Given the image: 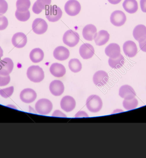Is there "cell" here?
<instances>
[{"mask_svg": "<svg viewBox=\"0 0 146 158\" xmlns=\"http://www.w3.org/2000/svg\"><path fill=\"white\" fill-rule=\"evenodd\" d=\"M52 102L47 99L39 100L35 104V110L38 114L42 115L49 114L52 110Z\"/></svg>", "mask_w": 146, "mask_h": 158, "instance_id": "cell-3", "label": "cell"}, {"mask_svg": "<svg viewBox=\"0 0 146 158\" xmlns=\"http://www.w3.org/2000/svg\"><path fill=\"white\" fill-rule=\"evenodd\" d=\"M63 40L64 44L70 48H73L76 46L79 42V35L73 30H67L63 36Z\"/></svg>", "mask_w": 146, "mask_h": 158, "instance_id": "cell-4", "label": "cell"}, {"mask_svg": "<svg viewBox=\"0 0 146 158\" xmlns=\"http://www.w3.org/2000/svg\"><path fill=\"white\" fill-rule=\"evenodd\" d=\"M88 117V115L87 114L85 111H79L75 115V118H79V117Z\"/></svg>", "mask_w": 146, "mask_h": 158, "instance_id": "cell-39", "label": "cell"}, {"mask_svg": "<svg viewBox=\"0 0 146 158\" xmlns=\"http://www.w3.org/2000/svg\"><path fill=\"white\" fill-rule=\"evenodd\" d=\"M97 33V28L92 24H88L84 27L82 30V35L84 39L88 41H92L94 35Z\"/></svg>", "mask_w": 146, "mask_h": 158, "instance_id": "cell-21", "label": "cell"}, {"mask_svg": "<svg viewBox=\"0 0 146 158\" xmlns=\"http://www.w3.org/2000/svg\"><path fill=\"white\" fill-rule=\"evenodd\" d=\"M10 81V77L9 75L6 76L0 75V86H4L9 84Z\"/></svg>", "mask_w": 146, "mask_h": 158, "instance_id": "cell-35", "label": "cell"}, {"mask_svg": "<svg viewBox=\"0 0 146 158\" xmlns=\"http://www.w3.org/2000/svg\"><path fill=\"white\" fill-rule=\"evenodd\" d=\"M14 91V87L10 86L3 89H0V95L5 98H7L12 96Z\"/></svg>", "mask_w": 146, "mask_h": 158, "instance_id": "cell-31", "label": "cell"}, {"mask_svg": "<svg viewBox=\"0 0 146 158\" xmlns=\"http://www.w3.org/2000/svg\"><path fill=\"white\" fill-rule=\"evenodd\" d=\"M52 116L55 117H67L66 115L59 110H56L54 112Z\"/></svg>", "mask_w": 146, "mask_h": 158, "instance_id": "cell-38", "label": "cell"}, {"mask_svg": "<svg viewBox=\"0 0 146 158\" xmlns=\"http://www.w3.org/2000/svg\"><path fill=\"white\" fill-rule=\"evenodd\" d=\"M140 48L142 51L146 52V37L141 41H139Z\"/></svg>", "mask_w": 146, "mask_h": 158, "instance_id": "cell-37", "label": "cell"}, {"mask_svg": "<svg viewBox=\"0 0 146 158\" xmlns=\"http://www.w3.org/2000/svg\"><path fill=\"white\" fill-rule=\"evenodd\" d=\"M105 53L109 58L115 59L121 54V49L119 45L116 43H111L105 49Z\"/></svg>", "mask_w": 146, "mask_h": 158, "instance_id": "cell-20", "label": "cell"}, {"mask_svg": "<svg viewBox=\"0 0 146 158\" xmlns=\"http://www.w3.org/2000/svg\"><path fill=\"white\" fill-rule=\"evenodd\" d=\"M86 106L89 111L92 113L98 112L102 108V100L97 95H91L87 99Z\"/></svg>", "mask_w": 146, "mask_h": 158, "instance_id": "cell-2", "label": "cell"}, {"mask_svg": "<svg viewBox=\"0 0 146 158\" xmlns=\"http://www.w3.org/2000/svg\"><path fill=\"white\" fill-rule=\"evenodd\" d=\"M3 55V52L2 49L1 47H0V59L2 58Z\"/></svg>", "mask_w": 146, "mask_h": 158, "instance_id": "cell-42", "label": "cell"}, {"mask_svg": "<svg viewBox=\"0 0 146 158\" xmlns=\"http://www.w3.org/2000/svg\"><path fill=\"white\" fill-rule=\"evenodd\" d=\"M30 59L34 63H38L43 60L44 58V52L39 48L33 49L30 53Z\"/></svg>", "mask_w": 146, "mask_h": 158, "instance_id": "cell-25", "label": "cell"}, {"mask_svg": "<svg viewBox=\"0 0 146 158\" xmlns=\"http://www.w3.org/2000/svg\"><path fill=\"white\" fill-rule=\"evenodd\" d=\"M17 10L23 12L28 10L30 6V0H17L16 2Z\"/></svg>", "mask_w": 146, "mask_h": 158, "instance_id": "cell-28", "label": "cell"}, {"mask_svg": "<svg viewBox=\"0 0 146 158\" xmlns=\"http://www.w3.org/2000/svg\"><path fill=\"white\" fill-rule=\"evenodd\" d=\"M140 6L141 11L146 13V0H140Z\"/></svg>", "mask_w": 146, "mask_h": 158, "instance_id": "cell-40", "label": "cell"}, {"mask_svg": "<svg viewBox=\"0 0 146 158\" xmlns=\"http://www.w3.org/2000/svg\"><path fill=\"white\" fill-rule=\"evenodd\" d=\"M123 7L127 12L131 14L136 12L138 9V5L136 0H124Z\"/></svg>", "mask_w": 146, "mask_h": 158, "instance_id": "cell-24", "label": "cell"}, {"mask_svg": "<svg viewBox=\"0 0 146 158\" xmlns=\"http://www.w3.org/2000/svg\"><path fill=\"white\" fill-rule=\"evenodd\" d=\"M69 55L70 52L68 49L63 46H59L54 50V57L58 60H65L68 59Z\"/></svg>", "mask_w": 146, "mask_h": 158, "instance_id": "cell-18", "label": "cell"}, {"mask_svg": "<svg viewBox=\"0 0 146 158\" xmlns=\"http://www.w3.org/2000/svg\"><path fill=\"white\" fill-rule=\"evenodd\" d=\"M138 102L136 98H133L131 99H124L123 102L124 108L128 110L136 109L138 106Z\"/></svg>", "mask_w": 146, "mask_h": 158, "instance_id": "cell-29", "label": "cell"}, {"mask_svg": "<svg viewBox=\"0 0 146 158\" xmlns=\"http://www.w3.org/2000/svg\"><path fill=\"white\" fill-rule=\"evenodd\" d=\"M125 14L121 10H116L112 13L110 16V21L112 24L116 27L124 25L126 21Z\"/></svg>", "mask_w": 146, "mask_h": 158, "instance_id": "cell-7", "label": "cell"}, {"mask_svg": "<svg viewBox=\"0 0 146 158\" xmlns=\"http://www.w3.org/2000/svg\"><path fill=\"white\" fill-rule=\"evenodd\" d=\"M68 67L72 72L77 73L81 71L82 64L78 59H73L70 60L68 62Z\"/></svg>", "mask_w": 146, "mask_h": 158, "instance_id": "cell-27", "label": "cell"}, {"mask_svg": "<svg viewBox=\"0 0 146 158\" xmlns=\"http://www.w3.org/2000/svg\"><path fill=\"white\" fill-rule=\"evenodd\" d=\"M50 91L55 96H60L63 94L64 90L63 84L60 80H53L51 82L49 87Z\"/></svg>", "mask_w": 146, "mask_h": 158, "instance_id": "cell-16", "label": "cell"}, {"mask_svg": "<svg viewBox=\"0 0 146 158\" xmlns=\"http://www.w3.org/2000/svg\"><path fill=\"white\" fill-rule=\"evenodd\" d=\"M8 4L5 0H0V15L4 14L7 11Z\"/></svg>", "mask_w": 146, "mask_h": 158, "instance_id": "cell-34", "label": "cell"}, {"mask_svg": "<svg viewBox=\"0 0 146 158\" xmlns=\"http://www.w3.org/2000/svg\"><path fill=\"white\" fill-rule=\"evenodd\" d=\"M109 80L108 74L103 71H99L96 72L93 77V81L96 85L102 87Z\"/></svg>", "mask_w": 146, "mask_h": 158, "instance_id": "cell-14", "label": "cell"}, {"mask_svg": "<svg viewBox=\"0 0 146 158\" xmlns=\"http://www.w3.org/2000/svg\"><path fill=\"white\" fill-rule=\"evenodd\" d=\"M109 39L110 35L108 32L105 30H102L95 34L93 40L97 46H102L107 43Z\"/></svg>", "mask_w": 146, "mask_h": 158, "instance_id": "cell-19", "label": "cell"}, {"mask_svg": "<svg viewBox=\"0 0 146 158\" xmlns=\"http://www.w3.org/2000/svg\"><path fill=\"white\" fill-rule=\"evenodd\" d=\"M8 25L7 18L3 15H0V31L5 29L8 26Z\"/></svg>", "mask_w": 146, "mask_h": 158, "instance_id": "cell-33", "label": "cell"}, {"mask_svg": "<svg viewBox=\"0 0 146 158\" xmlns=\"http://www.w3.org/2000/svg\"><path fill=\"white\" fill-rule=\"evenodd\" d=\"M124 58L122 54H120L119 57L115 59L110 58L108 60V63L110 67L116 69L121 68L124 65Z\"/></svg>", "mask_w": 146, "mask_h": 158, "instance_id": "cell-26", "label": "cell"}, {"mask_svg": "<svg viewBox=\"0 0 146 158\" xmlns=\"http://www.w3.org/2000/svg\"><path fill=\"white\" fill-rule=\"evenodd\" d=\"M50 71L51 74L54 76L56 77H61L65 74L66 70L64 66L61 64H52L50 68Z\"/></svg>", "mask_w": 146, "mask_h": 158, "instance_id": "cell-22", "label": "cell"}, {"mask_svg": "<svg viewBox=\"0 0 146 158\" xmlns=\"http://www.w3.org/2000/svg\"><path fill=\"white\" fill-rule=\"evenodd\" d=\"M37 96V93L33 89L26 88L20 92V99L25 103H30L35 100Z\"/></svg>", "mask_w": 146, "mask_h": 158, "instance_id": "cell-10", "label": "cell"}, {"mask_svg": "<svg viewBox=\"0 0 146 158\" xmlns=\"http://www.w3.org/2000/svg\"><path fill=\"white\" fill-rule=\"evenodd\" d=\"M27 42L26 36L21 32L16 33L13 35L12 43L14 47L18 48H24Z\"/></svg>", "mask_w": 146, "mask_h": 158, "instance_id": "cell-12", "label": "cell"}, {"mask_svg": "<svg viewBox=\"0 0 146 158\" xmlns=\"http://www.w3.org/2000/svg\"><path fill=\"white\" fill-rule=\"evenodd\" d=\"M94 52L95 50L93 46L89 43H84L79 48V54L84 60L91 59L94 55Z\"/></svg>", "mask_w": 146, "mask_h": 158, "instance_id": "cell-15", "label": "cell"}, {"mask_svg": "<svg viewBox=\"0 0 146 158\" xmlns=\"http://www.w3.org/2000/svg\"><path fill=\"white\" fill-rule=\"evenodd\" d=\"M64 10L69 16H76L80 12L81 5L77 0H69L65 4Z\"/></svg>", "mask_w": 146, "mask_h": 158, "instance_id": "cell-6", "label": "cell"}, {"mask_svg": "<svg viewBox=\"0 0 146 158\" xmlns=\"http://www.w3.org/2000/svg\"><path fill=\"white\" fill-rule=\"evenodd\" d=\"M133 35L138 42L145 39L146 37V27L141 24L136 26L133 30Z\"/></svg>", "mask_w": 146, "mask_h": 158, "instance_id": "cell-23", "label": "cell"}, {"mask_svg": "<svg viewBox=\"0 0 146 158\" xmlns=\"http://www.w3.org/2000/svg\"><path fill=\"white\" fill-rule=\"evenodd\" d=\"M27 77L31 82L39 83L44 78V73L42 68L38 65H32L28 68Z\"/></svg>", "mask_w": 146, "mask_h": 158, "instance_id": "cell-1", "label": "cell"}, {"mask_svg": "<svg viewBox=\"0 0 146 158\" xmlns=\"http://www.w3.org/2000/svg\"><path fill=\"white\" fill-rule=\"evenodd\" d=\"M63 15V12L59 7L56 5L51 6L46 10V18L52 23L59 21Z\"/></svg>", "mask_w": 146, "mask_h": 158, "instance_id": "cell-5", "label": "cell"}, {"mask_svg": "<svg viewBox=\"0 0 146 158\" xmlns=\"http://www.w3.org/2000/svg\"><path fill=\"white\" fill-rule=\"evenodd\" d=\"M119 95L124 99H131L136 97V93L132 87L128 85H124L119 89Z\"/></svg>", "mask_w": 146, "mask_h": 158, "instance_id": "cell-17", "label": "cell"}, {"mask_svg": "<svg viewBox=\"0 0 146 158\" xmlns=\"http://www.w3.org/2000/svg\"><path fill=\"white\" fill-rule=\"evenodd\" d=\"M124 53L129 58H133L136 55L138 49L136 43L133 41H126L123 47Z\"/></svg>", "mask_w": 146, "mask_h": 158, "instance_id": "cell-13", "label": "cell"}, {"mask_svg": "<svg viewBox=\"0 0 146 158\" xmlns=\"http://www.w3.org/2000/svg\"><path fill=\"white\" fill-rule=\"evenodd\" d=\"M14 63L11 59L6 58L0 61V75L6 76L9 75L14 68Z\"/></svg>", "mask_w": 146, "mask_h": 158, "instance_id": "cell-8", "label": "cell"}, {"mask_svg": "<svg viewBox=\"0 0 146 158\" xmlns=\"http://www.w3.org/2000/svg\"><path fill=\"white\" fill-rule=\"evenodd\" d=\"M37 5L43 10H46L51 3V0H37Z\"/></svg>", "mask_w": 146, "mask_h": 158, "instance_id": "cell-32", "label": "cell"}, {"mask_svg": "<svg viewBox=\"0 0 146 158\" xmlns=\"http://www.w3.org/2000/svg\"><path fill=\"white\" fill-rule=\"evenodd\" d=\"M122 0H108L109 3L113 5H116L121 2Z\"/></svg>", "mask_w": 146, "mask_h": 158, "instance_id": "cell-41", "label": "cell"}, {"mask_svg": "<svg viewBox=\"0 0 146 158\" xmlns=\"http://www.w3.org/2000/svg\"><path fill=\"white\" fill-rule=\"evenodd\" d=\"M32 10L33 13L36 14H39L41 13L43 11L42 9L40 8L38 6V5H37L36 2L34 3L33 6H32Z\"/></svg>", "mask_w": 146, "mask_h": 158, "instance_id": "cell-36", "label": "cell"}, {"mask_svg": "<svg viewBox=\"0 0 146 158\" xmlns=\"http://www.w3.org/2000/svg\"><path fill=\"white\" fill-rule=\"evenodd\" d=\"M15 15L16 18L18 21H20V22H25L29 19L30 15V12L29 10L21 12L18 11L16 10L15 13Z\"/></svg>", "mask_w": 146, "mask_h": 158, "instance_id": "cell-30", "label": "cell"}, {"mask_svg": "<svg viewBox=\"0 0 146 158\" xmlns=\"http://www.w3.org/2000/svg\"><path fill=\"white\" fill-rule=\"evenodd\" d=\"M60 105L62 110L66 112H69L72 111L75 107V101L71 96H65L61 100Z\"/></svg>", "mask_w": 146, "mask_h": 158, "instance_id": "cell-11", "label": "cell"}, {"mask_svg": "<svg viewBox=\"0 0 146 158\" xmlns=\"http://www.w3.org/2000/svg\"><path fill=\"white\" fill-rule=\"evenodd\" d=\"M32 28L33 32L37 35H43L47 31L48 24L43 19L37 18L32 23Z\"/></svg>", "mask_w": 146, "mask_h": 158, "instance_id": "cell-9", "label": "cell"}]
</instances>
